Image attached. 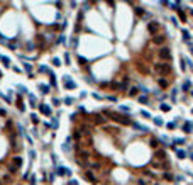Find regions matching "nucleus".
Here are the masks:
<instances>
[{"label": "nucleus", "mask_w": 193, "mask_h": 185, "mask_svg": "<svg viewBox=\"0 0 193 185\" xmlns=\"http://www.w3.org/2000/svg\"><path fill=\"white\" fill-rule=\"evenodd\" d=\"M154 70H156L158 75L164 77V75H169V73H171V65H169V63H154Z\"/></svg>", "instance_id": "f257e3e1"}, {"label": "nucleus", "mask_w": 193, "mask_h": 185, "mask_svg": "<svg viewBox=\"0 0 193 185\" xmlns=\"http://www.w3.org/2000/svg\"><path fill=\"white\" fill-rule=\"evenodd\" d=\"M158 56H159L161 59H164V61H169V59H171V49L163 46V48L158 51Z\"/></svg>", "instance_id": "f03ea898"}, {"label": "nucleus", "mask_w": 193, "mask_h": 185, "mask_svg": "<svg viewBox=\"0 0 193 185\" xmlns=\"http://www.w3.org/2000/svg\"><path fill=\"white\" fill-rule=\"evenodd\" d=\"M112 119H114V121H117V122H120V124H130V119H129V116L112 114Z\"/></svg>", "instance_id": "7ed1b4c3"}, {"label": "nucleus", "mask_w": 193, "mask_h": 185, "mask_svg": "<svg viewBox=\"0 0 193 185\" xmlns=\"http://www.w3.org/2000/svg\"><path fill=\"white\" fill-rule=\"evenodd\" d=\"M147 29H149V32H151V34H154L156 31L159 29V24H158V22H149V26H147Z\"/></svg>", "instance_id": "20e7f679"}, {"label": "nucleus", "mask_w": 193, "mask_h": 185, "mask_svg": "<svg viewBox=\"0 0 193 185\" xmlns=\"http://www.w3.org/2000/svg\"><path fill=\"white\" fill-rule=\"evenodd\" d=\"M20 165H22V158H20V156H14L12 166H14V168H20Z\"/></svg>", "instance_id": "39448f33"}, {"label": "nucleus", "mask_w": 193, "mask_h": 185, "mask_svg": "<svg viewBox=\"0 0 193 185\" xmlns=\"http://www.w3.org/2000/svg\"><path fill=\"white\" fill-rule=\"evenodd\" d=\"M164 41H166V36H154V38H153V43H154V44H163Z\"/></svg>", "instance_id": "423d86ee"}, {"label": "nucleus", "mask_w": 193, "mask_h": 185, "mask_svg": "<svg viewBox=\"0 0 193 185\" xmlns=\"http://www.w3.org/2000/svg\"><path fill=\"white\" fill-rule=\"evenodd\" d=\"M58 175H71V172H69L68 168H64V166H59L58 168Z\"/></svg>", "instance_id": "0eeeda50"}, {"label": "nucleus", "mask_w": 193, "mask_h": 185, "mask_svg": "<svg viewBox=\"0 0 193 185\" xmlns=\"http://www.w3.org/2000/svg\"><path fill=\"white\" fill-rule=\"evenodd\" d=\"M156 158H158V160H166V153H164L163 149H158V151H156Z\"/></svg>", "instance_id": "6e6552de"}, {"label": "nucleus", "mask_w": 193, "mask_h": 185, "mask_svg": "<svg viewBox=\"0 0 193 185\" xmlns=\"http://www.w3.org/2000/svg\"><path fill=\"white\" fill-rule=\"evenodd\" d=\"M192 129H193V124L186 121V122H185V126H183V131H185V133H192Z\"/></svg>", "instance_id": "1a4fd4ad"}, {"label": "nucleus", "mask_w": 193, "mask_h": 185, "mask_svg": "<svg viewBox=\"0 0 193 185\" xmlns=\"http://www.w3.org/2000/svg\"><path fill=\"white\" fill-rule=\"evenodd\" d=\"M83 177H85L87 180H90V182H96V180H95V177H93V173H92V172H85V173H83Z\"/></svg>", "instance_id": "9d476101"}, {"label": "nucleus", "mask_w": 193, "mask_h": 185, "mask_svg": "<svg viewBox=\"0 0 193 185\" xmlns=\"http://www.w3.org/2000/svg\"><path fill=\"white\" fill-rule=\"evenodd\" d=\"M39 109H41V112H42V114H51V109L48 107V105H42V104H41V105H39Z\"/></svg>", "instance_id": "9b49d317"}, {"label": "nucleus", "mask_w": 193, "mask_h": 185, "mask_svg": "<svg viewBox=\"0 0 193 185\" xmlns=\"http://www.w3.org/2000/svg\"><path fill=\"white\" fill-rule=\"evenodd\" d=\"M134 127L137 129V131H141V133H147V131H149V129H147L146 126H141V124H135V122H134Z\"/></svg>", "instance_id": "f8f14e48"}, {"label": "nucleus", "mask_w": 193, "mask_h": 185, "mask_svg": "<svg viewBox=\"0 0 193 185\" xmlns=\"http://www.w3.org/2000/svg\"><path fill=\"white\" fill-rule=\"evenodd\" d=\"M137 92H139V88L134 87V88H130V90H129V95H130V97H134V95H137Z\"/></svg>", "instance_id": "ddd939ff"}, {"label": "nucleus", "mask_w": 193, "mask_h": 185, "mask_svg": "<svg viewBox=\"0 0 193 185\" xmlns=\"http://www.w3.org/2000/svg\"><path fill=\"white\" fill-rule=\"evenodd\" d=\"M176 155H178V158H180V160L186 158V153H185V151H181V149H178V151H176Z\"/></svg>", "instance_id": "4468645a"}, {"label": "nucleus", "mask_w": 193, "mask_h": 185, "mask_svg": "<svg viewBox=\"0 0 193 185\" xmlns=\"http://www.w3.org/2000/svg\"><path fill=\"white\" fill-rule=\"evenodd\" d=\"M135 14H137V15H144L146 12H144V9H142V7H135Z\"/></svg>", "instance_id": "2eb2a0df"}, {"label": "nucleus", "mask_w": 193, "mask_h": 185, "mask_svg": "<svg viewBox=\"0 0 193 185\" xmlns=\"http://www.w3.org/2000/svg\"><path fill=\"white\" fill-rule=\"evenodd\" d=\"M158 83H159L161 87H168V82H166L164 78H159V80H158Z\"/></svg>", "instance_id": "dca6fc26"}, {"label": "nucleus", "mask_w": 193, "mask_h": 185, "mask_svg": "<svg viewBox=\"0 0 193 185\" xmlns=\"http://www.w3.org/2000/svg\"><path fill=\"white\" fill-rule=\"evenodd\" d=\"M151 146H153V148H158V146H159V141L153 138V139H151Z\"/></svg>", "instance_id": "f3484780"}, {"label": "nucleus", "mask_w": 193, "mask_h": 185, "mask_svg": "<svg viewBox=\"0 0 193 185\" xmlns=\"http://www.w3.org/2000/svg\"><path fill=\"white\" fill-rule=\"evenodd\" d=\"M64 87H66V88H75V87H76V85H75L73 82H69V80H68L66 83H64Z\"/></svg>", "instance_id": "a211bd4d"}, {"label": "nucleus", "mask_w": 193, "mask_h": 185, "mask_svg": "<svg viewBox=\"0 0 193 185\" xmlns=\"http://www.w3.org/2000/svg\"><path fill=\"white\" fill-rule=\"evenodd\" d=\"M39 88H41V92H42V93H48V92H49V87H48V85H41Z\"/></svg>", "instance_id": "6ab92c4d"}, {"label": "nucleus", "mask_w": 193, "mask_h": 185, "mask_svg": "<svg viewBox=\"0 0 193 185\" xmlns=\"http://www.w3.org/2000/svg\"><path fill=\"white\" fill-rule=\"evenodd\" d=\"M181 88H183V92H188V88H190V82H185Z\"/></svg>", "instance_id": "aec40b11"}, {"label": "nucleus", "mask_w": 193, "mask_h": 185, "mask_svg": "<svg viewBox=\"0 0 193 185\" xmlns=\"http://www.w3.org/2000/svg\"><path fill=\"white\" fill-rule=\"evenodd\" d=\"M154 124L156 126H163V121H161L159 117H154Z\"/></svg>", "instance_id": "412c9836"}, {"label": "nucleus", "mask_w": 193, "mask_h": 185, "mask_svg": "<svg viewBox=\"0 0 193 185\" xmlns=\"http://www.w3.org/2000/svg\"><path fill=\"white\" fill-rule=\"evenodd\" d=\"M169 105H168V104H163V105H161V110H164V112H168V110H169Z\"/></svg>", "instance_id": "4be33fe9"}, {"label": "nucleus", "mask_w": 193, "mask_h": 185, "mask_svg": "<svg viewBox=\"0 0 193 185\" xmlns=\"http://www.w3.org/2000/svg\"><path fill=\"white\" fill-rule=\"evenodd\" d=\"M168 5H169V7H173L174 10H178V3H174V2H168Z\"/></svg>", "instance_id": "5701e85b"}, {"label": "nucleus", "mask_w": 193, "mask_h": 185, "mask_svg": "<svg viewBox=\"0 0 193 185\" xmlns=\"http://www.w3.org/2000/svg\"><path fill=\"white\" fill-rule=\"evenodd\" d=\"M73 138H75V139H80V138H81L80 131H75V133H73Z\"/></svg>", "instance_id": "b1692460"}, {"label": "nucleus", "mask_w": 193, "mask_h": 185, "mask_svg": "<svg viewBox=\"0 0 193 185\" xmlns=\"http://www.w3.org/2000/svg\"><path fill=\"white\" fill-rule=\"evenodd\" d=\"M31 119H32V122H34V124H37V122H39L37 116H34V114H32V116H31Z\"/></svg>", "instance_id": "393cba45"}, {"label": "nucleus", "mask_w": 193, "mask_h": 185, "mask_svg": "<svg viewBox=\"0 0 193 185\" xmlns=\"http://www.w3.org/2000/svg\"><path fill=\"white\" fill-rule=\"evenodd\" d=\"M2 61H3V65H5V66H9V65H10V59L9 58H2Z\"/></svg>", "instance_id": "a878e982"}, {"label": "nucleus", "mask_w": 193, "mask_h": 185, "mask_svg": "<svg viewBox=\"0 0 193 185\" xmlns=\"http://www.w3.org/2000/svg\"><path fill=\"white\" fill-rule=\"evenodd\" d=\"M137 184H139V185H147V182H146L144 178H139V180H137Z\"/></svg>", "instance_id": "bb28decb"}, {"label": "nucleus", "mask_w": 193, "mask_h": 185, "mask_svg": "<svg viewBox=\"0 0 193 185\" xmlns=\"http://www.w3.org/2000/svg\"><path fill=\"white\" fill-rule=\"evenodd\" d=\"M139 102L141 104H147V97H139Z\"/></svg>", "instance_id": "cd10ccee"}, {"label": "nucleus", "mask_w": 193, "mask_h": 185, "mask_svg": "<svg viewBox=\"0 0 193 185\" xmlns=\"http://www.w3.org/2000/svg\"><path fill=\"white\" fill-rule=\"evenodd\" d=\"M174 143H176V144H185V139H180V138H178V139H174Z\"/></svg>", "instance_id": "c85d7f7f"}, {"label": "nucleus", "mask_w": 193, "mask_h": 185, "mask_svg": "<svg viewBox=\"0 0 193 185\" xmlns=\"http://www.w3.org/2000/svg\"><path fill=\"white\" fill-rule=\"evenodd\" d=\"M64 102H66L68 105H71V104H73V98H71V97H68V98H66V100H64Z\"/></svg>", "instance_id": "c756f323"}, {"label": "nucleus", "mask_w": 193, "mask_h": 185, "mask_svg": "<svg viewBox=\"0 0 193 185\" xmlns=\"http://www.w3.org/2000/svg\"><path fill=\"white\" fill-rule=\"evenodd\" d=\"M53 63H54V65H56V66H59V65H61V61H59L58 58H54V59H53Z\"/></svg>", "instance_id": "7c9ffc66"}, {"label": "nucleus", "mask_w": 193, "mask_h": 185, "mask_svg": "<svg viewBox=\"0 0 193 185\" xmlns=\"http://www.w3.org/2000/svg\"><path fill=\"white\" fill-rule=\"evenodd\" d=\"M164 178H168V180H171V178H173V175H171V173H164Z\"/></svg>", "instance_id": "2f4dec72"}, {"label": "nucleus", "mask_w": 193, "mask_h": 185, "mask_svg": "<svg viewBox=\"0 0 193 185\" xmlns=\"http://www.w3.org/2000/svg\"><path fill=\"white\" fill-rule=\"evenodd\" d=\"M64 41H66V39H64V36H59V38H58V43H64Z\"/></svg>", "instance_id": "473e14b6"}, {"label": "nucleus", "mask_w": 193, "mask_h": 185, "mask_svg": "<svg viewBox=\"0 0 193 185\" xmlns=\"http://www.w3.org/2000/svg\"><path fill=\"white\" fill-rule=\"evenodd\" d=\"M141 116H142V117H149V112H146V110H142V112H141Z\"/></svg>", "instance_id": "72a5a7b5"}, {"label": "nucleus", "mask_w": 193, "mask_h": 185, "mask_svg": "<svg viewBox=\"0 0 193 185\" xmlns=\"http://www.w3.org/2000/svg\"><path fill=\"white\" fill-rule=\"evenodd\" d=\"M174 127H176L174 126V122H169V124H168V129H174Z\"/></svg>", "instance_id": "f704fd0d"}, {"label": "nucleus", "mask_w": 193, "mask_h": 185, "mask_svg": "<svg viewBox=\"0 0 193 185\" xmlns=\"http://www.w3.org/2000/svg\"><path fill=\"white\" fill-rule=\"evenodd\" d=\"M80 65H87V59H85V58H80Z\"/></svg>", "instance_id": "c9c22d12"}, {"label": "nucleus", "mask_w": 193, "mask_h": 185, "mask_svg": "<svg viewBox=\"0 0 193 185\" xmlns=\"http://www.w3.org/2000/svg\"><path fill=\"white\" fill-rule=\"evenodd\" d=\"M64 59H66V65H69V54H64Z\"/></svg>", "instance_id": "e433bc0d"}, {"label": "nucleus", "mask_w": 193, "mask_h": 185, "mask_svg": "<svg viewBox=\"0 0 193 185\" xmlns=\"http://www.w3.org/2000/svg\"><path fill=\"white\" fill-rule=\"evenodd\" d=\"M68 185H78V184H76V180H71V182H69Z\"/></svg>", "instance_id": "4c0bfd02"}, {"label": "nucleus", "mask_w": 193, "mask_h": 185, "mask_svg": "<svg viewBox=\"0 0 193 185\" xmlns=\"http://www.w3.org/2000/svg\"><path fill=\"white\" fill-rule=\"evenodd\" d=\"M192 54H193V48H192Z\"/></svg>", "instance_id": "58836bf2"}, {"label": "nucleus", "mask_w": 193, "mask_h": 185, "mask_svg": "<svg viewBox=\"0 0 193 185\" xmlns=\"http://www.w3.org/2000/svg\"><path fill=\"white\" fill-rule=\"evenodd\" d=\"M0 185H2V180H0Z\"/></svg>", "instance_id": "ea45409f"}, {"label": "nucleus", "mask_w": 193, "mask_h": 185, "mask_svg": "<svg viewBox=\"0 0 193 185\" xmlns=\"http://www.w3.org/2000/svg\"><path fill=\"white\" fill-rule=\"evenodd\" d=\"M192 160H193V155H192Z\"/></svg>", "instance_id": "a19ab883"}]
</instances>
